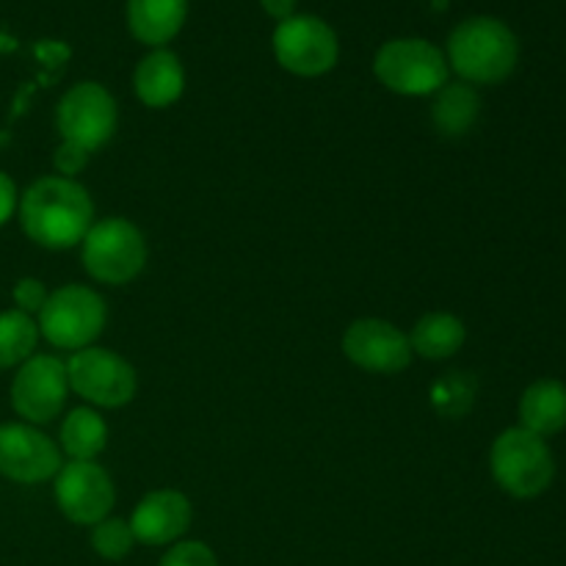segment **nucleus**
I'll return each instance as SVG.
<instances>
[{"mask_svg": "<svg viewBox=\"0 0 566 566\" xmlns=\"http://www.w3.org/2000/svg\"><path fill=\"white\" fill-rule=\"evenodd\" d=\"M17 216L28 241L50 252H64L81 247L86 232L92 230L94 202L83 182L48 175L33 180L20 193Z\"/></svg>", "mask_w": 566, "mask_h": 566, "instance_id": "obj_1", "label": "nucleus"}, {"mask_svg": "<svg viewBox=\"0 0 566 566\" xmlns=\"http://www.w3.org/2000/svg\"><path fill=\"white\" fill-rule=\"evenodd\" d=\"M446 59L459 81L470 86H495L517 66L520 42L497 17H468L448 36Z\"/></svg>", "mask_w": 566, "mask_h": 566, "instance_id": "obj_2", "label": "nucleus"}, {"mask_svg": "<svg viewBox=\"0 0 566 566\" xmlns=\"http://www.w3.org/2000/svg\"><path fill=\"white\" fill-rule=\"evenodd\" d=\"M149 247L144 232L125 216L94 221L81 241V263L99 285L119 287L138 280L147 269Z\"/></svg>", "mask_w": 566, "mask_h": 566, "instance_id": "obj_3", "label": "nucleus"}, {"mask_svg": "<svg viewBox=\"0 0 566 566\" xmlns=\"http://www.w3.org/2000/svg\"><path fill=\"white\" fill-rule=\"evenodd\" d=\"M374 75L401 97H434L451 77L446 50L420 36L390 39L376 50Z\"/></svg>", "mask_w": 566, "mask_h": 566, "instance_id": "obj_4", "label": "nucleus"}, {"mask_svg": "<svg viewBox=\"0 0 566 566\" xmlns=\"http://www.w3.org/2000/svg\"><path fill=\"white\" fill-rule=\"evenodd\" d=\"M490 470L495 484L520 501L539 497L556 479L551 446L545 437L531 434L523 426H512L495 437L490 448Z\"/></svg>", "mask_w": 566, "mask_h": 566, "instance_id": "obj_5", "label": "nucleus"}, {"mask_svg": "<svg viewBox=\"0 0 566 566\" xmlns=\"http://www.w3.org/2000/svg\"><path fill=\"white\" fill-rule=\"evenodd\" d=\"M39 335L59 352H81L94 346L108 324L105 298L94 287L70 282L50 291L42 313L36 315Z\"/></svg>", "mask_w": 566, "mask_h": 566, "instance_id": "obj_6", "label": "nucleus"}, {"mask_svg": "<svg viewBox=\"0 0 566 566\" xmlns=\"http://www.w3.org/2000/svg\"><path fill=\"white\" fill-rule=\"evenodd\" d=\"M70 392L94 409H122L136 398L138 374L122 354L88 346L64 359Z\"/></svg>", "mask_w": 566, "mask_h": 566, "instance_id": "obj_7", "label": "nucleus"}, {"mask_svg": "<svg viewBox=\"0 0 566 566\" xmlns=\"http://www.w3.org/2000/svg\"><path fill=\"white\" fill-rule=\"evenodd\" d=\"M119 127V105L97 81H81L61 94L55 105V130L61 142L94 155L114 138Z\"/></svg>", "mask_w": 566, "mask_h": 566, "instance_id": "obj_8", "label": "nucleus"}, {"mask_svg": "<svg viewBox=\"0 0 566 566\" xmlns=\"http://www.w3.org/2000/svg\"><path fill=\"white\" fill-rule=\"evenodd\" d=\"M276 64L298 77H321L332 72L340 59V39L335 28L315 14H293L276 22L271 36Z\"/></svg>", "mask_w": 566, "mask_h": 566, "instance_id": "obj_9", "label": "nucleus"}, {"mask_svg": "<svg viewBox=\"0 0 566 566\" xmlns=\"http://www.w3.org/2000/svg\"><path fill=\"white\" fill-rule=\"evenodd\" d=\"M70 398L64 359L55 354H33L11 379V409L25 423L44 426L59 418Z\"/></svg>", "mask_w": 566, "mask_h": 566, "instance_id": "obj_10", "label": "nucleus"}, {"mask_svg": "<svg viewBox=\"0 0 566 566\" xmlns=\"http://www.w3.org/2000/svg\"><path fill=\"white\" fill-rule=\"evenodd\" d=\"M55 506L70 523L92 528L111 517L116 486L108 470L97 462H64L53 479Z\"/></svg>", "mask_w": 566, "mask_h": 566, "instance_id": "obj_11", "label": "nucleus"}, {"mask_svg": "<svg viewBox=\"0 0 566 566\" xmlns=\"http://www.w3.org/2000/svg\"><path fill=\"white\" fill-rule=\"evenodd\" d=\"M340 348L348 363L379 376L401 374L415 359L407 332L385 318L352 321L343 332Z\"/></svg>", "mask_w": 566, "mask_h": 566, "instance_id": "obj_12", "label": "nucleus"}, {"mask_svg": "<svg viewBox=\"0 0 566 566\" xmlns=\"http://www.w3.org/2000/svg\"><path fill=\"white\" fill-rule=\"evenodd\" d=\"M61 448L31 423L0 426V475L14 484H44L61 470Z\"/></svg>", "mask_w": 566, "mask_h": 566, "instance_id": "obj_13", "label": "nucleus"}, {"mask_svg": "<svg viewBox=\"0 0 566 566\" xmlns=\"http://www.w3.org/2000/svg\"><path fill=\"white\" fill-rule=\"evenodd\" d=\"M127 523L138 545L169 547L191 528L193 506L180 490H153L136 503Z\"/></svg>", "mask_w": 566, "mask_h": 566, "instance_id": "obj_14", "label": "nucleus"}, {"mask_svg": "<svg viewBox=\"0 0 566 566\" xmlns=\"http://www.w3.org/2000/svg\"><path fill=\"white\" fill-rule=\"evenodd\" d=\"M133 92L147 108H171L186 92V66L171 50H149L133 72Z\"/></svg>", "mask_w": 566, "mask_h": 566, "instance_id": "obj_15", "label": "nucleus"}, {"mask_svg": "<svg viewBox=\"0 0 566 566\" xmlns=\"http://www.w3.org/2000/svg\"><path fill=\"white\" fill-rule=\"evenodd\" d=\"M127 28L147 48H166L188 20V0H127Z\"/></svg>", "mask_w": 566, "mask_h": 566, "instance_id": "obj_16", "label": "nucleus"}, {"mask_svg": "<svg viewBox=\"0 0 566 566\" xmlns=\"http://www.w3.org/2000/svg\"><path fill=\"white\" fill-rule=\"evenodd\" d=\"M520 426L531 434L551 437L566 429V385L539 379L520 396Z\"/></svg>", "mask_w": 566, "mask_h": 566, "instance_id": "obj_17", "label": "nucleus"}, {"mask_svg": "<svg viewBox=\"0 0 566 566\" xmlns=\"http://www.w3.org/2000/svg\"><path fill=\"white\" fill-rule=\"evenodd\" d=\"M409 343H412L415 357H423L429 363H442L462 352L464 340H468V329L464 321L453 313H426L420 315L412 332H407Z\"/></svg>", "mask_w": 566, "mask_h": 566, "instance_id": "obj_18", "label": "nucleus"}, {"mask_svg": "<svg viewBox=\"0 0 566 566\" xmlns=\"http://www.w3.org/2000/svg\"><path fill=\"white\" fill-rule=\"evenodd\" d=\"M108 446V423L94 407H77L61 420L59 448L70 462H97Z\"/></svg>", "mask_w": 566, "mask_h": 566, "instance_id": "obj_19", "label": "nucleus"}, {"mask_svg": "<svg viewBox=\"0 0 566 566\" xmlns=\"http://www.w3.org/2000/svg\"><path fill=\"white\" fill-rule=\"evenodd\" d=\"M479 116L481 97L479 92H475V86H470V83H446V86L434 94V103H431V122H434L437 130L446 133V136H464V133L473 130Z\"/></svg>", "mask_w": 566, "mask_h": 566, "instance_id": "obj_20", "label": "nucleus"}, {"mask_svg": "<svg viewBox=\"0 0 566 566\" xmlns=\"http://www.w3.org/2000/svg\"><path fill=\"white\" fill-rule=\"evenodd\" d=\"M39 324L33 315L20 310H6L0 313V370L20 368L25 359L36 354L39 346Z\"/></svg>", "mask_w": 566, "mask_h": 566, "instance_id": "obj_21", "label": "nucleus"}, {"mask_svg": "<svg viewBox=\"0 0 566 566\" xmlns=\"http://www.w3.org/2000/svg\"><path fill=\"white\" fill-rule=\"evenodd\" d=\"M475 396H479V381L468 370H448L429 387L431 409L451 420L464 418L475 407Z\"/></svg>", "mask_w": 566, "mask_h": 566, "instance_id": "obj_22", "label": "nucleus"}, {"mask_svg": "<svg viewBox=\"0 0 566 566\" xmlns=\"http://www.w3.org/2000/svg\"><path fill=\"white\" fill-rule=\"evenodd\" d=\"M92 551L97 553L105 562H122L133 553V547L138 545L136 536H133V528L127 520L122 517H105L99 520L97 525H92Z\"/></svg>", "mask_w": 566, "mask_h": 566, "instance_id": "obj_23", "label": "nucleus"}, {"mask_svg": "<svg viewBox=\"0 0 566 566\" xmlns=\"http://www.w3.org/2000/svg\"><path fill=\"white\" fill-rule=\"evenodd\" d=\"M158 566H219L213 547L199 539H180L169 545Z\"/></svg>", "mask_w": 566, "mask_h": 566, "instance_id": "obj_24", "label": "nucleus"}, {"mask_svg": "<svg viewBox=\"0 0 566 566\" xmlns=\"http://www.w3.org/2000/svg\"><path fill=\"white\" fill-rule=\"evenodd\" d=\"M48 296H50V291L44 287L42 280H36V276H22V280H17L14 291H11V298H14V304H17L14 310H20V313H25V315L42 313Z\"/></svg>", "mask_w": 566, "mask_h": 566, "instance_id": "obj_25", "label": "nucleus"}, {"mask_svg": "<svg viewBox=\"0 0 566 566\" xmlns=\"http://www.w3.org/2000/svg\"><path fill=\"white\" fill-rule=\"evenodd\" d=\"M88 158H92V155H88L86 149L75 147V144L61 142L59 147H55V153H53L55 175L70 177V180H77V175H81V171L88 166Z\"/></svg>", "mask_w": 566, "mask_h": 566, "instance_id": "obj_26", "label": "nucleus"}, {"mask_svg": "<svg viewBox=\"0 0 566 566\" xmlns=\"http://www.w3.org/2000/svg\"><path fill=\"white\" fill-rule=\"evenodd\" d=\"M17 205H20V191H17V182L11 180L6 171H0V227L9 224L17 213Z\"/></svg>", "mask_w": 566, "mask_h": 566, "instance_id": "obj_27", "label": "nucleus"}, {"mask_svg": "<svg viewBox=\"0 0 566 566\" xmlns=\"http://www.w3.org/2000/svg\"><path fill=\"white\" fill-rule=\"evenodd\" d=\"M263 11L269 17H274L276 22H285L291 20L293 14H298V0H260Z\"/></svg>", "mask_w": 566, "mask_h": 566, "instance_id": "obj_28", "label": "nucleus"}]
</instances>
